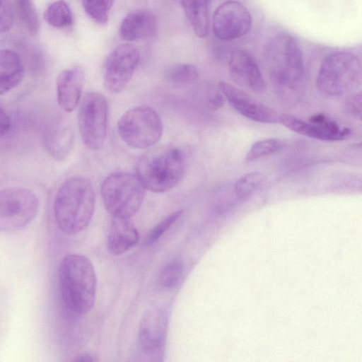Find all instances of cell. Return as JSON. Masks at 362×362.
Wrapping results in <instances>:
<instances>
[{
    "label": "cell",
    "mask_w": 362,
    "mask_h": 362,
    "mask_svg": "<svg viewBox=\"0 0 362 362\" xmlns=\"http://www.w3.org/2000/svg\"><path fill=\"white\" fill-rule=\"evenodd\" d=\"M13 23V13L8 0H0V33L8 30Z\"/></svg>",
    "instance_id": "obj_31"
},
{
    "label": "cell",
    "mask_w": 362,
    "mask_h": 362,
    "mask_svg": "<svg viewBox=\"0 0 362 362\" xmlns=\"http://www.w3.org/2000/svg\"><path fill=\"white\" fill-rule=\"evenodd\" d=\"M361 93L352 94L346 98L344 103L346 112L356 119L361 118Z\"/></svg>",
    "instance_id": "obj_32"
},
{
    "label": "cell",
    "mask_w": 362,
    "mask_h": 362,
    "mask_svg": "<svg viewBox=\"0 0 362 362\" xmlns=\"http://www.w3.org/2000/svg\"><path fill=\"white\" fill-rule=\"evenodd\" d=\"M140 59L138 49L129 43L119 45L107 56L103 67V83L113 93L122 91L130 81Z\"/></svg>",
    "instance_id": "obj_10"
},
{
    "label": "cell",
    "mask_w": 362,
    "mask_h": 362,
    "mask_svg": "<svg viewBox=\"0 0 362 362\" xmlns=\"http://www.w3.org/2000/svg\"><path fill=\"white\" fill-rule=\"evenodd\" d=\"M264 57L276 93L285 102H297L302 95L304 74L298 42L288 34L277 35L266 45Z\"/></svg>",
    "instance_id": "obj_1"
},
{
    "label": "cell",
    "mask_w": 362,
    "mask_h": 362,
    "mask_svg": "<svg viewBox=\"0 0 362 362\" xmlns=\"http://www.w3.org/2000/svg\"><path fill=\"white\" fill-rule=\"evenodd\" d=\"M232 78L238 84L257 93L266 89V82L258 64L250 52L238 49L231 53L228 62Z\"/></svg>",
    "instance_id": "obj_14"
},
{
    "label": "cell",
    "mask_w": 362,
    "mask_h": 362,
    "mask_svg": "<svg viewBox=\"0 0 362 362\" xmlns=\"http://www.w3.org/2000/svg\"><path fill=\"white\" fill-rule=\"evenodd\" d=\"M95 205V193L89 180L74 176L59 188L54 203V218L58 228L73 235L90 223Z\"/></svg>",
    "instance_id": "obj_3"
},
{
    "label": "cell",
    "mask_w": 362,
    "mask_h": 362,
    "mask_svg": "<svg viewBox=\"0 0 362 362\" xmlns=\"http://www.w3.org/2000/svg\"><path fill=\"white\" fill-rule=\"evenodd\" d=\"M108 105L105 97L98 92L86 93L78 111V127L84 145L92 151L103 146L107 127Z\"/></svg>",
    "instance_id": "obj_9"
},
{
    "label": "cell",
    "mask_w": 362,
    "mask_h": 362,
    "mask_svg": "<svg viewBox=\"0 0 362 362\" xmlns=\"http://www.w3.org/2000/svg\"><path fill=\"white\" fill-rule=\"evenodd\" d=\"M225 102V97L218 86H209L206 91V103L209 109L217 110Z\"/></svg>",
    "instance_id": "obj_30"
},
{
    "label": "cell",
    "mask_w": 362,
    "mask_h": 362,
    "mask_svg": "<svg viewBox=\"0 0 362 362\" xmlns=\"http://www.w3.org/2000/svg\"><path fill=\"white\" fill-rule=\"evenodd\" d=\"M361 83V66L358 57L350 52L329 54L322 61L316 78L318 90L329 97L352 92Z\"/></svg>",
    "instance_id": "obj_5"
},
{
    "label": "cell",
    "mask_w": 362,
    "mask_h": 362,
    "mask_svg": "<svg viewBox=\"0 0 362 362\" xmlns=\"http://www.w3.org/2000/svg\"><path fill=\"white\" fill-rule=\"evenodd\" d=\"M139 233L130 218L112 217L107 237V248L115 255H122L139 241Z\"/></svg>",
    "instance_id": "obj_16"
},
{
    "label": "cell",
    "mask_w": 362,
    "mask_h": 362,
    "mask_svg": "<svg viewBox=\"0 0 362 362\" xmlns=\"http://www.w3.org/2000/svg\"><path fill=\"white\" fill-rule=\"evenodd\" d=\"M23 75V64L18 54L10 49H0V95L18 86Z\"/></svg>",
    "instance_id": "obj_19"
},
{
    "label": "cell",
    "mask_w": 362,
    "mask_h": 362,
    "mask_svg": "<svg viewBox=\"0 0 362 362\" xmlns=\"http://www.w3.org/2000/svg\"><path fill=\"white\" fill-rule=\"evenodd\" d=\"M61 297L71 313L85 315L94 306L97 279L93 265L86 256L69 254L62 259L58 270Z\"/></svg>",
    "instance_id": "obj_2"
},
{
    "label": "cell",
    "mask_w": 362,
    "mask_h": 362,
    "mask_svg": "<svg viewBox=\"0 0 362 362\" xmlns=\"http://www.w3.org/2000/svg\"><path fill=\"white\" fill-rule=\"evenodd\" d=\"M264 177L258 171L246 173L235 183V194L240 198H245L253 194L263 183Z\"/></svg>",
    "instance_id": "obj_26"
},
{
    "label": "cell",
    "mask_w": 362,
    "mask_h": 362,
    "mask_svg": "<svg viewBox=\"0 0 362 362\" xmlns=\"http://www.w3.org/2000/svg\"><path fill=\"white\" fill-rule=\"evenodd\" d=\"M186 166L185 156L177 146H162L145 153L138 160V179L146 190L165 192L182 178Z\"/></svg>",
    "instance_id": "obj_4"
},
{
    "label": "cell",
    "mask_w": 362,
    "mask_h": 362,
    "mask_svg": "<svg viewBox=\"0 0 362 362\" xmlns=\"http://www.w3.org/2000/svg\"><path fill=\"white\" fill-rule=\"evenodd\" d=\"M182 213V210L175 211L162 220L147 236L144 245L147 247L154 244L180 218Z\"/></svg>",
    "instance_id": "obj_29"
},
{
    "label": "cell",
    "mask_w": 362,
    "mask_h": 362,
    "mask_svg": "<svg viewBox=\"0 0 362 362\" xmlns=\"http://www.w3.org/2000/svg\"><path fill=\"white\" fill-rule=\"evenodd\" d=\"M218 86L230 106L243 116L262 123L279 121L276 112L260 103L246 92L222 81L218 82Z\"/></svg>",
    "instance_id": "obj_13"
},
{
    "label": "cell",
    "mask_w": 362,
    "mask_h": 362,
    "mask_svg": "<svg viewBox=\"0 0 362 362\" xmlns=\"http://www.w3.org/2000/svg\"><path fill=\"white\" fill-rule=\"evenodd\" d=\"M183 273L182 262L178 257L170 261L161 270L159 283L165 288H173L177 285Z\"/></svg>",
    "instance_id": "obj_27"
},
{
    "label": "cell",
    "mask_w": 362,
    "mask_h": 362,
    "mask_svg": "<svg viewBox=\"0 0 362 362\" xmlns=\"http://www.w3.org/2000/svg\"><path fill=\"white\" fill-rule=\"evenodd\" d=\"M145 191L137 176L126 172L110 174L101 185L104 206L112 217L134 215L144 202Z\"/></svg>",
    "instance_id": "obj_6"
},
{
    "label": "cell",
    "mask_w": 362,
    "mask_h": 362,
    "mask_svg": "<svg viewBox=\"0 0 362 362\" xmlns=\"http://www.w3.org/2000/svg\"><path fill=\"white\" fill-rule=\"evenodd\" d=\"M159 115L148 106H137L127 110L117 122L121 139L134 148H148L159 141L163 134Z\"/></svg>",
    "instance_id": "obj_7"
},
{
    "label": "cell",
    "mask_w": 362,
    "mask_h": 362,
    "mask_svg": "<svg viewBox=\"0 0 362 362\" xmlns=\"http://www.w3.org/2000/svg\"><path fill=\"white\" fill-rule=\"evenodd\" d=\"M199 71L196 66L187 63L171 65L165 71L168 81L176 84H189L199 78Z\"/></svg>",
    "instance_id": "obj_23"
},
{
    "label": "cell",
    "mask_w": 362,
    "mask_h": 362,
    "mask_svg": "<svg viewBox=\"0 0 362 362\" xmlns=\"http://www.w3.org/2000/svg\"><path fill=\"white\" fill-rule=\"evenodd\" d=\"M279 121L288 129L298 134L322 141H339L349 136L351 130L346 127L341 132L334 131L310 121L305 122L296 116L283 114L279 115Z\"/></svg>",
    "instance_id": "obj_17"
},
{
    "label": "cell",
    "mask_w": 362,
    "mask_h": 362,
    "mask_svg": "<svg viewBox=\"0 0 362 362\" xmlns=\"http://www.w3.org/2000/svg\"><path fill=\"white\" fill-rule=\"evenodd\" d=\"M85 81L84 70L81 66L64 69L57 79V102L63 110L72 112L80 102Z\"/></svg>",
    "instance_id": "obj_15"
},
{
    "label": "cell",
    "mask_w": 362,
    "mask_h": 362,
    "mask_svg": "<svg viewBox=\"0 0 362 362\" xmlns=\"http://www.w3.org/2000/svg\"><path fill=\"white\" fill-rule=\"evenodd\" d=\"M20 18L32 34L38 32L40 21L32 0H16Z\"/></svg>",
    "instance_id": "obj_28"
},
{
    "label": "cell",
    "mask_w": 362,
    "mask_h": 362,
    "mask_svg": "<svg viewBox=\"0 0 362 362\" xmlns=\"http://www.w3.org/2000/svg\"><path fill=\"white\" fill-rule=\"evenodd\" d=\"M45 21L52 27L65 28L74 23V16L68 4L59 0L50 4L44 13Z\"/></svg>",
    "instance_id": "obj_22"
},
{
    "label": "cell",
    "mask_w": 362,
    "mask_h": 362,
    "mask_svg": "<svg viewBox=\"0 0 362 362\" xmlns=\"http://www.w3.org/2000/svg\"><path fill=\"white\" fill-rule=\"evenodd\" d=\"M86 14L95 23L105 25L107 23L114 0H82Z\"/></svg>",
    "instance_id": "obj_25"
},
{
    "label": "cell",
    "mask_w": 362,
    "mask_h": 362,
    "mask_svg": "<svg viewBox=\"0 0 362 362\" xmlns=\"http://www.w3.org/2000/svg\"><path fill=\"white\" fill-rule=\"evenodd\" d=\"M168 317L165 310L154 308L146 312L141 318L139 339L141 350L148 356L161 353L164 348Z\"/></svg>",
    "instance_id": "obj_12"
},
{
    "label": "cell",
    "mask_w": 362,
    "mask_h": 362,
    "mask_svg": "<svg viewBox=\"0 0 362 362\" xmlns=\"http://www.w3.org/2000/svg\"><path fill=\"white\" fill-rule=\"evenodd\" d=\"M11 127V119L7 113L0 107V137L7 134Z\"/></svg>",
    "instance_id": "obj_33"
},
{
    "label": "cell",
    "mask_w": 362,
    "mask_h": 362,
    "mask_svg": "<svg viewBox=\"0 0 362 362\" xmlns=\"http://www.w3.org/2000/svg\"><path fill=\"white\" fill-rule=\"evenodd\" d=\"M76 361H94L95 359L89 354H82L76 356Z\"/></svg>",
    "instance_id": "obj_34"
},
{
    "label": "cell",
    "mask_w": 362,
    "mask_h": 362,
    "mask_svg": "<svg viewBox=\"0 0 362 362\" xmlns=\"http://www.w3.org/2000/svg\"><path fill=\"white\" fill-rule=\"evenodd\" d=\"M284 146L285 143L279 139L272 138L258 141L250 147L245 160L246 163L255 161L281 151Z\"/></svg>",
    "instance_id": "obj_24"
},
{
    "label": "cell",
    "mask_w": 362,
    "mask_h": 362,
    "mask_svg": "<svg viewBox=\"0 0 362 362\" xmlns=\"http://www.w3.org/2000/svg\"><path fill=\"white\" fill-rule=\"evenodd\" d=\"M252 16L241 3L229 0L215 10L212 18L214 35L223 41H231L245 36L252 26Z\"/></svg>",
    "instance_id": "obj_11"
},
{
    "label": "cell",
    "mask_w": 362,
    "mask_h": 362,
    "mask_svg": "<svg viewBox=\"0 0 362 362\" xmlns=\"http://www.w3.org/2000/svg\"><path fill=\"white\" fill-rule=\"evenodd\" d=\"M181 5L195 34L204 37L209 34L211 0H174Z\"/></svg>",
    "instance_id": "obj_20"
},
{
    "label": "cell",
    "mask_w": 362,
    "mask_h": 362,
    "mask_svg": "<svg viewBox=\"0 0 362 362\" xmlns=\"http://www.w3.org/2000/svg\"><path fill=\"white\" fill-rule=\"evenodd\" d=\"M39 207L37 195L29 189L13 187L0 190V231L25 228L37 216Z\"/></svg>",
    "instance_id": "obj_8"
},
{
    "label": "cell",
    "mask_w": 362,
    "mask_h": 362,
    "mask_svg": "<svg viewBox=\"0 0 362 362\" xmlns=\"http://www.w3.org/2000/svg\"><path fill=\"white\" fill-rule=\"evenodd\" d=\"M74 143L71 129L61 124L54 127L45 139L46 148L55 160H63L69 155Z\"/></svg>",
    "instance_id": "obj_21"
},
{
    "label": "cell",
    "mask_w": 362,
    "mask_h": 362,
    "mask_svg": "<svg viewBox=\"0 0 362 362\" xmlns=\"http://www.w3.org/2000/svg\"><path fill=\"white\" fill-rule=\"evenodd\" d=\"M156 28L154 15L144 10L127 14L122 20L119 35L122 40L131 42L144 39L152 35Z\"/></svg>",
    "instance_id": "obj_18"
}]
</instances>
